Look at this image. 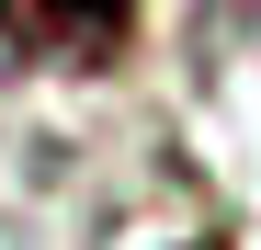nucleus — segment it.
Returning a JSON list of instances; mask_svg holds the SVG:
<instances>
[{
    "label": "nucleus",
    "mask_w": 261,
    "mask_h": 250,
    "mask_svg": "<svg viewBox=\"0 0 261 250\" xmlns=\"http://www.w3.org/2000/svg\"><path fill=\"white\" fill-rule=\"evenodd\" d=\"M137 34V0H0V46L34 68H102Z\"/></svg>",
    "instance_id": "nucleus-1"
}]
</instances>
